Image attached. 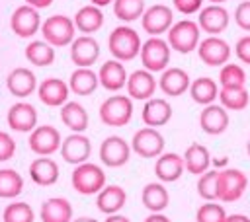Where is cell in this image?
<instances>
[{"label":"cell","instance_id":"obj_1","mask_svg":"<svg viewBox=\"0 0 250 222\" xmlns=\"http://www.w3.org/2000/svg\"><path fill=\"white\" fill-rule=\"evenodd\" d=\"M141 35L129 25H117L107 37V49L115 60L129 62L141 53Z\"/></svg>","mask_w":250,"mask_h":222},{"label":"cell","instance_id":"obj_2","mask_svg":"<svg viewBox=\"0 0 250 222\" xmlns=\"http://www.w3.org/2000/svg\"><path fill=\"white\" fill-rule=\"evenodd\" d=\"M166 41L172 51L180 55H189L191 51L197 49L201 41V29L193 19H180L174 21L172 27L166 31Z\"/></svg>","mask_w":250,"mask_h":222},{"label":"cell","instance_id":"obj_3","mask_svg":"<svg viewBox=\"0 0 250 222\" xmlns=\"http://www.w3.org/2000/svg\"><path fill=\"white\" fill-rule=\"evenodd\" d=\"M72 189L80 195H98L105 187V171L92 162L74 166L70 173Z\"/></svg>","mask_w":250,"mask_h":222},{"label":"cell","instance_id":"obj_4","mask_svg":"<svg viewBox=\"0 0 250 222\" xmlns=\"http://www.w3.org/2000/svg\"><path fill=\"white\" fill-rule=\"evenodd\" d=\"M39 33L43 35V41H47L49 45L59 49V47H68L74 41L76 27H74V21L68 16L55 14V16L41 21Z\"/></svg>","mask_w":250,"mask_h":222},{"label":"cell","instance_id":"obj_5","mask_svg":"<svg viewBox=\"0 0 250 222\" xmlns=\"http://www.w3.org/2000/svg\"><path fill=\"white\" fill-rule=\"evenodd\" d=\"M141 64L145 70L156 74L168 68L170 64V56H172V49L168 45L166 39L162 37H148L143 45H141Z\"/></svg>","mask_w":250,"mask_h":222},{"label":"cell","instance_id":"obj_6","mask_svg":"<svg viewBox=\"0 0 250 222\" xmlns=\"http://www.w3.org/2000/svg\"><path fill=\"white\" fill-rule=\"evenodd\" d=\"M100 121L107 127H125L133 117V99L129 95H109L100 105Z\"/></svg>","mask_w":250,"mask_h":222},{"label":"cell","instance_id":"obj_7","mask_svg":"<svg viewBox=\"0 0 250 222\" xmlns=\"http://www.w3.org/2000/svg\"><path fill=\"white\" fill-rule=\"evenodd\" d=\"M248 189V177L236 167L219 169L217 175V201L236 203Z\"/></svg>","mask_w":250,"mask_h":222},{"label":"cell","instance_id":"obj_8","mask_svg":"<svg viewBox=\"0 0 250 222\" xmlns=\"http://www.w3.org/2000/svg\"><path fill=\"white\" fill-rule=\"evenodd\" d=\"M131 152L141 158H158L164 152V136L154 127H141L131 138Z\"/></svg>","mask_w":250,"mask_h":222},{"label":"cell","instance_id":"obj_9","mask_svg":"<svg viewBox=\"0 0 250 222\" xmlns=\"http://www.w3.org/2000/svg\"><path fill=\"white\" fill-rule=\"evenodd\" d=\"M174 23V12L166 4H154L141 16V27L148 37H162Z\"/></svg>","mask_w":250,"mask_h":222},{"label":"cell","instance_id":"obj_10","mask_svg":"<svg viewBox=\"0 0 250 222\" xmlns=\"http://www.w3.org/2000/svg\"><path fill=\"white\" fill-rule=\"evenodd\" d=\"M61 142H62V136H61L59 129L53 125L35 127L27 138L29 150L37 156H53L55 152L61 150Z\"/></svg>","mask_w":250,"mask_h":222},{"label":"cell","instance_id":"obj_11","mask_svg":"<svg viewBox=\"0 0 250 222\" xmlns=\"http://www.w3.org/2000/svg\"><path fill=\"white\" fill-rule=\"evenodd\" d=\"M41 16H39V10L23 4V6H18L12 16H10V27L14 31V35L21 37V39H31L33 35L39 33L41 29Z\"/></svg>","mask_w":250,"mask_h":222},{"label":"cell","instance_id":"obj_12","mask_svg":"<svg viewBox=\"0 0 250 222\" xmlns=\"http://www.w3.org/2000/svg\"><path fill=\"white\" fill-rule=\"evenodd\" d=\"M197 56L207 66H223L230 58V47L229 43L219 35H207L197 45Z\"/></svg>","mask_w":250,"mask_h":222},{"label":"cell","instance_id":"obj_13","mask_svg":"<svg viewBox=\"0 0 250 222\" xmlns=\"http://www.w3.org/2000/svg\"><path fill=\"white\" fill-rule=\"evenodd\" d=\"M129 158H131V144L119 134H111L104 138V142L100 144V160L107 167H121L129 162Z\"/></svg>","mask_w":250,"mask_h":222},{"label":"cell","instance_id":"obj_14","mask_svg":"<svg viewBox=\"0 0 250 222\" xmlns=\"http://www.w3.org/2000/svg\"><path fill=\"white\" fill-rule=\"evenodd\" d=\"M59 152L66 164L78 166V164L88 162V158L92 154V144L84 132H70L66 138H62Z\"/></svg>","mask_w":250,"mask_h":222},{"label":"cell","instance_id":"obj_15","mask_svg":"<svg viewBox=\"0 0 250 222\" xmlns=\"http://www.w3.org/2000/svg\"><path fill=\"white\" fill-rule=\"evenodd\" d=\"M68 47L70 60L76 64V68H92V64H96L100 58V43L92 35H76Z\"/></svg>","mask_w":250,"mask_h":222},{"label":"cell","instance_id":"obj_16","mask_svg":"<svg viewBox=\"0 0 250 222\" xmlns=\"http://www.w3.org/2000/svg\"><path fill=\"white\" fill-rule=\"evenodd\" d=\"M230 23V16L223 4H209L199 10L197 25L203 33L209 35H221Z\"/></svg>","mask_w":250,"mask_h":222},{"label":"cell","instance_id":"obj_17","mask_svg":"<svg viewBox=\"0 0 250 222\" xmlns=\"http://www.w3.org/2000/svg\"><path fill=\"white\" fill-rule=\"evenodd\" d=\"M156 86H158V80L152 72L145 70V68H139L135 72H131L127 76V95L131 99H137V101H146L150 97H154V92H156Z\"/></svg>","mask_w":250,"mask_h":222},{"label":"cell","instance_id":"obj_18","mask_svg":"<svg viewBox=\"0 0 250 222\" xmlns=\"http://www.w3.org/2000/svg\"><path fill=\"white\" fill-rule=\"evenodd\" d=\"M229 123H230L229 111L221 103H209L199 113V127L205 134L219 136L229 129Z\"/></svg>","mask_w":250,"mask_h":222},{"label":"cell","instance_id":"obj_19","mask_svg":"<svg viewBox=\"0 0 250 222\" xmlns=\"http://www.w3.org/2000/svg\"><path fill=\"white\" fill-rule=\"evenodd\" d=\"M6 88L14 97L25 99L29 97L35 90H37V78L31 72V68L25 66H16L10 70V74L6 76Z\"/></svg>","mask_w":250,"mask_h":222},{"label":"cell","instance_id":"obj_20","mask_svg":"<svg viewBox=\"0 0 250 222\" xmlns=\"http://www.w3.org/2000/svg\"><path fill=\"white\" fill-rule=\"evenodd\" d=\"M189 84H191L189 74L178 66H168L166 70L160 72V78H158V88L168 97L184 95L189 90Z\"/></svg>","mask_w":250,"mask_h":222},{"label":"cell","instance_id":"obj_21","mask_svg":"<svg viewBox=\"0 0 250 222\" xmlns=\"http://www.w3.org/2000/svg\"><path fill=\"white\" fill-rule=\"evenodd\" d=\"M8 127L16 132H31L37 127V109L27 101H18L8 109Z\"/></svg>","mask_w":250,"mask_h":222},{"label":"cell","instance_id":"obj_22","mask_svg":"<svg viewBox=\"0 0 250 222\" xmlns=\"http://www.w3.org/2000/svg\"><path fill=\"white\" fill-rule=\"evenodd\" d=\"M37 97L47 107H61L68 101V84L61 78H45L41 84H37Z\"/></svg>","mask_w":250,"mask_h":222},{"label":"cell","instance_id":"obj_23","mask_svg":"<svg viewBox=\"0 0 250 222\" xmlns=\"http://www.w3.org/2000/svg\"><path fill=\"white\" fill-rule=\"evenodd\" d=\"M184 158L176 152H162L154 162V175L160 183H174L184 175Z\"/></svg>","mask_w":250,"mask_h":222},{"label":"cell","instance_id":"obj_24","mask_svg":"<svg viewBox=\"0 0 250 222\" xmlns=\"http://www.w3.org/2000/svg\"><path fill=\"white\" fill-rule=\"evenodd\" d=\"M127 70H125V64L121 60H115V58H109L105 60L100 70H98V80H100V86L105 88L107 92H119L125 88L127 84Z\"/></svg>","mask_w":250,"mask_h":222},{"label":"cell","instance_id":"obj_25","mask_svg":"<svg viewBox=\"0 0 250 222\" xmlns=\"http://www.w3.org/2000/svg\"><path fill=\"white\" fill-rule=\"evenodd\" d=\"M59 175H61L59 164L49 156H39V158L31 160V164H29V177L39 187L55 185L59 181Z\"/></svg>","mask_w":250,"mask_h":222},{"label":"cell","instance_id":"obj_26","mask_svg":"<svg viewBox=\"0 0 250 222\" xmlns=\"http://www.w3.org/2000/svg\"><path fill=\"white\" fill-rule=\"evenodd\" d=\"M141 119L145 127H154V129L164 127L172 119V105L164 97H150L143 105Z\"/></svg>","mask_w":250,"mask_h":222},{"label":"cell","instance_id":"obj_27","mask_svg":"<svg viewBox=\"0 0 250 222\" xmlns=\"http://www.w3.org/2000/svg\"><path fill=\"white\" fill-rule=\"evenodd\" d=\"M184 167L188 173L191 175H201L205 173L209 167H211V154H209V148L199 144V142H193L186 148L184 152Z\"/></svg>","mask_w":250,"mask_h":222},{"label":"cell","instance_id":"obj_28","mask_svg":"<svg viewBox=\"0 0 250 222\" xmlns=\"http://www.w3.org/2000/svg\"><path fill=\"white\" fill-rule=\"evenodd\" d=\"M127 203V193L121 185H105L96 195V206L104 214H117Z\"/></svg>","mask_w":250,"mask_h":222},{"label":"cell","instance_id":"obj_29","mask_svg":"<svg viewBox=\"0 0 250 222\" xmlns=\"http://www.w3.org/2000/svg\"><path fill=\"white\" fill-rule=\"evenodd\" d=\"M72 204L64 197H51L43 201L39 218L41 222H70L72 220Z\"/></svg>","mask_w":250,"mask_h":222},{"label":"cell","instance_id":"obj_30","mask_svg":"<svg viewBox=\"0 0 250 222\" xmlns=\"http://www.w3.org/2000/svg\"><path fill=\"white\" fill-rule=\"evenodd\" d=\"M141 201H143V206L148 212H162L170 204V195H168V189L164 187V183L150 181L143 187Z\"/></svg>","mask_w":250,"mask_h":222},{"label":"cell","instance_id":"obj_31","mask_svg":"<svg viewBox=\"0 0 250 222\" xmlns=\"http://www.w3.org/2000/svg\"><path fill=\"white\" fill-rule=\"evenodd\" d=\"M61 121L64 127L70 129V132H84L88 129L90 117L82 103L68 99L64 105H61Z\"/></svg>","mask_w":250,"mask_h":222},{"label":"cell","instance_id":"obj_32","mask_svg":"<svg viewBox=\"0 0 250 222\" xmlns=\"http://www.w3.org/2000/svg\"><path fill=\"white\" fill-rule=\"evenodd\" d=\"M72 21H74V27L82 35H92L98 29H102V25H104V14H102V10L98 6L88 4V6H82L74 14Z\"/></svg>","mask_w":250,"mask_h":222},{"label":"cell","instance_id":"obj_33","mask_svg":"<svg viewBox=\"0 0 250 222\" xmlns=\"http://www.w3.org/2000/svg\"><path fill=\"white\" fill-rule=\"evenodd\" d=\"M98 86V72H94L92 68H74L68 78V90L74 95H90L96 92Z\"/></svg>","mask_w":250,"mask_h":222},{"label":"cell","instance_id":"obj_34","mask_svg":"<svg viewBox=\"0 0 250 222\" xmlns=\"http://www.w3.org/2000/svg\"><path fill=\"white\" fill-rule=\"evenodd\" d=\"M188 92L195 103L205 107L209 103H215V99L219 97V84L209 76H199V78L191 80Z\"/></svg>","mask_w":250,"mask_h":222},{"label":"cell","instance_id":"obj_35","mask_svg":"<svg viewBox=\"0 0 250 222\" xmlns=\"http://www.w3.org/2000/svg\"><path fill=\"white\" fill-rule=\"evenodd\" d=\"M23 55H25L27 62H31L33 66H51L55 62V56H57L55 47L43 39H31L25 45Z\"/></svg>","mask_w":250,"mask_h":222},{"label":"cell","instance_id":"obj_36","mask_svg":"<svg viewBox=\"0 0 250 222\" xmlns=\"http://www.w3.org/2000/svg\"><path fill=\"white\" fill-rule=\"evenodd\" d=\"M219 103L227 111H242L250 103V93L244 88H219Z\"/></svg>","mask_w":250,"mask_h":222},{"label":"cell","instance_id":"obj_37","mask_svg":"<svg viewBox=\"0 0 250 222\" xmlns=\"http://www.w3.org/2000/svg\"><path fill=\"white\" fill-rule=\"evenodd\" d=\"M23 191V177L14 167L0 169V199H16Z\"/></svg>","mask_w":250,"mask_h":222},{"label":"cell","instance_id":"obj_38","mask_svg":"<svg viewBox=\"0 0 250 222\" xmlns=\"http://www.w3.org/2000/svg\"><path fill=\"white\" fill-rule=\"evenodd\" d=\"M145 10V0H113V14L125 23L141 19Z\"/></svg>","mask_w":250,"mask_h":222},{"label":"cell","instance_id":"obj_39","mask_svg":"<svg viewBox=\"0 0 250 222\" xmlns=\"http://www.w3.org/2000/svg\"><path fill=\"white\" fill-rule=\"evenodd\" d=\"M219 84L221 88H244L246 86V72L240 64H223L219 70Z\"/></svg>","mask_w":250,"mask_h":222},{"label":"cell","instance_id":"obj_40","mask_svg":"<svg viewBox=\"0 0 250 222\" xmlns=\"http://www.w3.org/2000/svg\"><path fill=\"white\" fill-rule=\"evenodd\" d=\"M2 220L4 222H35V212L27 203L14 201L4 208Z\"/></svg>","mask_w":250,"mask_h":222},{"label":"cell","instance_id":"obj_41","mask_svg":"<svg viewBox=\"0 0 250 222\" xmlns=\"http://www.w3.org/2000/svg\"><path fill=\"white\" fill-rule=\"evenodd\" d=\"M217 175L219 169H207L197 177V195L203 201H217Z\"/></svg>","mask_w":250,"mask_h":222},{"label":"cell","instance_id":"obj_42","mask_svg":"<svg viewBox=\"0 0 250 222\" xmlns=\"http://www.w3.org/2000/svg\"><path fill=\"white\" fill-rule=\"evenodd\" d=\"M227 210L217 201H207L195 212V222H225Z\"/></svg>","mask_w":250,"mask_h":222},{"label":"cell","instance_id":"obj_43","mask_svg":"<svg viewBox=\"0 0 250 222\" xmlns=\"http://www.w3.org/2000/svg\"><path fill=\"white\" fill-rule=\"evenodd\" d=\"M16 154V140L10 132L0 130V162L12 160Z\"/></svg>","mask_w":250,"mask_h":222},{"label":"cell","instance_id":"obj_44","mask_svg":"<svg viewBox=\"0 0 250 222\" xmlns=\"http://www.w3.org/2000/svg\"><path fill=\"white\" fill-rule=\"evenodd\" d=\"M234 21L240 29L250 31V0H244L234 10Z\"/></svg>","mask_w":250,"mask_h":222},{"label":"cell","instance_id":"obj_45","mask_svg":"<svg viewBox=\"0 0 250 222\" xmlns=\"http://www.w3.org/2000/svg\"><path fill=\"white\" fill-rule=\"evenodd\" d=\"M174 8L184 14V16H191V14H197L201 8H203V0H172Z\"/></svg>","mask_w":250,"mask_h":222},{"label":"cell","instance_id":"obj_46","mask_svg":"<svg viewBox=\"0 0 250 222\" xmlns=\"http://www.w3.org/2000/svg\"><path fill=\"white\" fill-rule=\"evenodd\" d=\"M234 55L242 64H250V35H242L234 45Z\"/></svg>","mask_w":250,"mask_h":222},{"label":"cell","instance_id":"obj_47","mask_svg":"<svg viewBox=\"0 0 250 222\" xmlns=\"http://www.w3.org/2000/svg\"><path fill=\"white\" fill-rule=\"evenodd\" d=\"M53 2H55V0H25V4H27V6H31V8H35V10L49 8Z\"/></svg>","mask_w":250,"mask_h":222},{"label":"cell","instance_id":"obj_48","mask_svg":"<svg viewBox=\"0 0 250 222\" xmlns=\"http://www.w3.org/2000/svg\"><path fill=\"white\" fill-rule=\"evenodd\" d=\"M143 222H172V220L162 212H150Z\"/></svg>","mask_w":250,"mask_h":222},{"label":"cell","instance_id":"obj_49","mask_svg":"<svg viewBox=\"0 0 250 222\" xmlns=\"http://www.w3.org/2000/svg\"><path fill=\"white\" fill-rule=\"evenodd\" d=\"M225 222H250V218L246 214H227Z\"/></svg>","mask_w":250,"mask_h":222},{"label":"cell","instance_id":"obj_50","mask_svg":"<svg viewBox=\"0 0 250 222\" xmlns=\"http://www.w3.org/2000/svg\"><path fill=\"white\" fill-rule=\"evenodd\" d=\"M104 222H131V220H129L125 214H119V212H117V214H107V218H105Z\"/></svg>","mask_w":250,"mask_h":222},{"label":"cell","instance_id":"obj_51","mask_svg":"<svg viewBox=\"0 0 250 222\" xmlns=\"http://www.w3.org/2000/svg\"><path fill=\"white\" fill-rule=\"evenodd\" d=\"M94 6H98V8H104V6H109V4H113V0H90Z\"/></svg>","mask_w":250,"mask_h":222},{"label":"cell","instance_id":"obj_52","mask_svg":"<svg viewBox=\"0 0 250 222\" xmlns=\"http://www.w3.org/2000/svg\"><path fill=\"white\" fill-rule=\"evenodd\" d=\"M70 222H98V220L92 216H78V218H72Z\"/></svg>","mask_w":250,"mask_h":222},{"label":"cell","instance_id":"obj_53","mask_svg":"<svg viewBox=\"0 0 250 222\" xmlns=\"http://www.w3.org/2000/svg\"><path fill=\"white\" fill-rule=\"evenodd\" d=\"M227 162H229V158H223V160H215V164H217V166H227Z\"/></svg>","mask_w":250,"mask_h":222},{"label":"cell","instance_id":"obj_54","mask_svg":"<svg viewBox=\"0 0 250 222\" xmlns=\"http://www.w3.org/2000/svg\"><path fill=\"white\" fill-rule=\"evenodd\" d=\"M246 154H248V158H250V136H248V140H246Z\"/></svg>","mask_w":250,"mask_h":222},{"label":"cell","instance_id":"obj_55","mask_svg":"<svg viewBox=\"0 0 250 222\" xmlns=\"http://www.w3.org/2000/svg\"><path fill=\"white\" fill-rule=\"evenodd\" d=\"M211 4H223V2H227V0H209Z\"/></svg>","mask_w":250,"mask_h":222},{"label":"cell","instance_id":"obj_56","mask_svg":"<svg viewBox=\"0 0 250 222\" xmlns=\"http://www.w3.org/2000/svg\"><path fill=\"white\" fill-rule=\"evenodd\" d=\"M248 187H250V177H248Z\"/></svg>","mask_w":250,"mask_h":222}]
</instances>
